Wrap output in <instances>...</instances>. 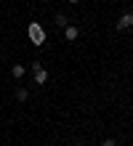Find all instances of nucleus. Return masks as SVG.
<instances>
[{"mask_svg":"<svg viewBox=\"0 0 133 146\" xmlns=\"http://www.w3.org/2000/svg\"><path fill=\"white\" fill-rule=\"evenodd\" d=\"M27 35H29V40H32L37 48L43 45V42H45V29H43L37 21H29V27H27Z\"/></svg>","mask_w":133,"mask_h":146,"instance_id":"obj_1","label":"nucleus"},{"mask_svg":"<svg viewBox=\"0 0 133 146\" xmlns=\"http://www.w3.org/2000/svg\"><path fill=\"white\" fill-rule=\"evenodd\" d=\"M56 27H67V13H56Z\"/></svg>","mask_w":133,"mask_h":146,"instance_id":"obj_6","label":"nucleus"},{"mask_svg":"<svg viewBox=\"0 0 133 146\" xmlns=\"http://www.w3.org/2000/svg\"><path fill=\"white\" fill-rule=\"evenodd\" d=\"M128 27H133V11L122 13V16H120V21H117V29H128Z\"/></svg>","mask_w":133,"mask_h":146,"instance_id":"obj_3","label":"nucleus"},{"mask_svg":"<svg viewBox=\"0 0 133 146\" xmlns=\"http://www.w3.org/2000/svg\"><path fill=\"white\" fill-rule=\"evenodd\" d=\"M64 37H67V40H77V37H80V29L72 27V24H67V27H64Z\"/></svg>","mask_w":133,"mask_h":146,"instance_id":"obj_4","label":"nucleus"},{"mask_svg":"<svg viewBox=\"0 0 133 146\" xmlns=\"http://www.w3.org/2000/svg\"><path fill=\"white\" fill-rule=\"evenodd\" d=\"M101 146H117V143H114V138H104V141H101Z\"/></svg>","mask_w":133,"mask_h":146,"instance_id":"obj_8","label":"nucleus"},{"mask_svg":"<svg viewBox=\"0 0 133 146\" xmlns=\"http://www.w3.org/2000/svg\"><path fill=\"white\" fill-rule=\"evenodd\" d=\"M27 96H29L27 88H16V98H19V101H27Z\"/></svg>","mask_w":133,"mask_h":146,"instance_id":"obj_7","label":"nucleus"},{"mask_svg":"<svg viewBox=\"0 0 133 146\" xmlns=\"http://www.w3.org/2000/svg\"><path fill=\"white\" fill-rule=\"evenodd\" d=\"M32 77H35V82H37V85H45L48 82V72L43 69L40 64H32Z\"/></svg>","mask_w":133,"mask_h":146,"instance_id":"obj_2","label":"nucleus"},{"mask_svg":"<svg viewBox=\"0 0 133 146\" xmlns=\"http://www.w3.org/2000/svg\"><path fill=\"white\" fill-rule=\"evenodd\" d=\"M11 74L16 77V80H21V77L27 74V66H24V64H13V66H11Z\"/></svg>","mask_w":133,"mask_h":146,"instance_id":"obj_5","label":"nucleus"},{"mask_svg":"<svg viewBox=\"0 0 133 146\" xmlns=\"http://www.w3.org/2000/svg\"><path fill=\"white\" fill-rule=\"evenodd\" d=\"M67 3H77V0H67Z\"/></svg>","mask_w":133,"mask_h":146,"instance_id":"obj_9","label":"nucleus"}]
</instances>
